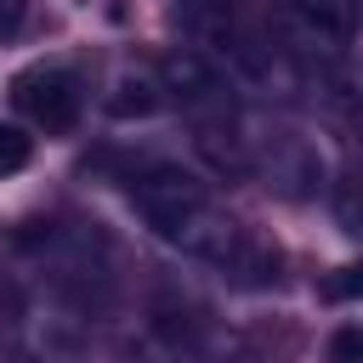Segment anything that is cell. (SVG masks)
<instances>
[{"label": "cell", "mask_w": 363, "mask_h": 363, "mask_svg": "<svg viewBox=\"0 0 363 363\" xmlns=\"http://www.w3.org/2000/svg\"><path fill=\"white\" fill-rule=\"evenodd\" d=\"M130 199H136L142 221H147L159 238H170V244H187V238L199 233V221L210 216L204 182H199L193 170H182V164H147V170H136Z\"/></svg>", "instance_id": "6da1fadb"}, {"label": "cell", "mask_w": 363, "mask_h": 363, "mask_svg": "<svg viewBox=\"0 0 363 363\" xmlns=\"http://www.w3.org/2000/svg\"><path fill=\"white\" fill-rule=\"evenodd\" d=\"M17 102L45 125V130H68L79 119V91L68 74H23L17 79Z\"/></svg>", "instance_id": "7a4b0ae2"}, {"label": "cell", "mask_w": 363, "mask_h": 363, "mask_svg": "<svg viewBox=\"0 0 363 363\" xmlns=\"http://www.w3.org/2000/svg\"><path fill=\"white\" fill-rule=\"evenodd\" d=\"M159 85H164L170 96L193 102V108L221 102V74H216L199 51H164V62H159Z\"/></svg>", "instance_id": "3957f363"}, {"label": "cell", "mask_w": 363, "mask_h": 363, "mask_svg": "<svg viewBox=\"0 0 363 363\" xmlns=\"http://www.w3.org/2000/svg\"><path fill=\"white\" fill-rule=\"evenodd\" d=\"M221 272H227L238 289H267V284L278 278V250H272L267 238L238 233V238H233V250L221 255Z\"/></svg>", "instance_id": "277c9868"}, {"label": "cell", "mask_w": 363, "mask_h": 363, "mask_svg": "<svg viewBox=\"0 0 363 363\" xmlns=\"http://www.w3.org/2000/svg\"><path fill=\"white\" fill-rule=\"evenodd\" d=\"M295 11H301V23H306L318 40L352 34V23H357V6H352V0H295Z\"/></svg>", "instance_id": "5b68a950"}, {"label": "cell", "mask_w": 363, "mask_h": 363, "mask_svg": "<svg viewBox=\"0 0 363 363\" xmlns=\"http://www.w3.org/2000/svg\"><path fill=\"white\" fill-rule=\"evenodd\" d=\"M153 108H159V85L142 79V74H125V79L113 85V96H108V113H113V119H147Z\"/></svg>", "instance_id": "8992f818"}, {"label": "cell", "mask_w": 363, "mask_h": 363, "mask_svg": "<svg viewBox=\"0 0 363 363\" xmlns=\"http://www.w3.org/2000/svg\"><path fill=\"white\" fill-rule=\"evenodd\" d=\"M28 153H34L28 130H23V125H0V176H17V170L28 164Z\"/></svg>", "instance_id": "52a82bcc"}, {"label": "cell", "mask_w": 363, "mask_h": 363, "mask_svg": "<svg viewBox=\"0 0 363 363\" xmlns=\"http://www.w3.org/2000/svg\"><path fill=\"white\" fill-rule=\"evenodd\" d=\"M323 295H329V301H363V261L329 272V278H323Z\"/></svg>", "instance_id": "ba28073f"}, {"label": "cell", "mask_w": 363, "mask_h": 363, "mask_svg": "<svg viewBox=\"0 0 363 363\" xmlns=\"http://www.w3.org/2000/svg\"><path fill=\"white\" fill-rule=\"evenodd\" d=\"M329 363H363V323H346L329 335Z\"/></svg>", "instance_id": "9c48e42d"}, {"label": "cell", "mask_w": 363, "mask_h": 363, "mask_svg": "<svg viewBox=\"0 0 363 363\" xmlns=\"http://www.w3.org/2000/svg\"><path fill=\"white\" fill-rule=\"evenodd\" d=\"M28 17V0H0V40H11Z\"/></svg>", "instance_id": "30bf717a"}, {"label": "cell", "mask_w": 363, "mask_h": 363, "mask_svg": "<svg viewBox=\"0 0 363 363\" xmlns=\"http://www.w3.org/2000/svg\"><path fill=\"white\" fill-rule=\"evenodd\" d=\"M6 363H40V352L23 346V340H6Z\"/></svg>", "instance_id": "8fae6325"}]
</instances>
